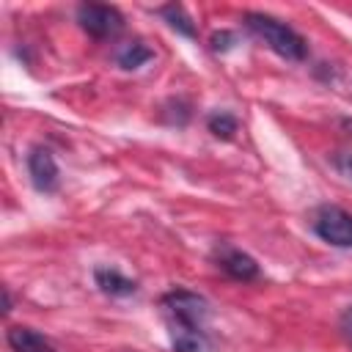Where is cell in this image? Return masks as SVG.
I'll list each match as a JSON object with an SVG mask.
<instances>
[{"mask_svg":"<svg viewBox=\"0 0 352 352\" xmlns=\"http://www.w3.org/2000/svg\"><path fill=\"white\" fill-rule=\"evenodd\" d=\"M245 25L280 58L286 60H302L308 55V44L305 38L289 28L286 22L275 19V16H267V14H258V11H248L245 14Z\"/></svg>","mask_w":352,"mask_h":352,"instance_id":"6da1fadb","label":"cell"},{"mask_svg":"<svg viewBox=\"0 0 352 352\" xmlns=\"http://www.w3.org/2000/svg\"><path fill=\"white\" fill-rule=\"evenodd\" d=\"M162 308L168 314V324L170 327H201L204 330V319L209 314V305L201 294L187 292V289H173L162 297Z\"/></svg>","mask_w":352,"mask_h":352,"instance_id":"7a4b0ae2","label":"cell"},{"mask_svg":"<svg viewBox=\"0 0 352 352\" xmlns=\"http://www.w3.org/2000/svg\"><path fill=\"white\" fill-rule=\"evenodd\" d=\"M314 231L333 248H352V214L341 206H319L314 214Z\"/></svg>","mask_w":352,"mask_h":352,"instance_id":"3957f363","label":"cell"},{"mask_svg":"<svg viewBox=\"0 0 352 352\" xmlns=\"http://www.w3.org/2000/svg\"><path fill=\"white\" fill-rule=\"evenodd\" d=\"M77 22L94 38H110L124 28V16L113 6H99V3H82L77 8Z\"/></svg>","mask_w":352,"mask_h":352,"instance_id":"277c9868","label":"cell"},{"mask_svg":"<svg viewBox=\"0 0 352 352\" xmlns=\"http://www.w3.org/2000/svg\"><path fill=\"white\" fill-rule=\"evenodd\" d=\"M28 173H30V182H33V187L38 192H55L58 184H60L58 162H55L52 151L44 148V146L30 148V154H28Z\"/></svg>","mask_w":352,"mask_h":352,"instance_id":"5b68a950","label":"cell"},{"mask_svg":"<svg viewBox=\"0 0 352 352\" xmlns=\"http://www.w3.org/2000/svg\"><path fill=\"white\" fill-rule=\"evenodd\" d=\"M214 261H217V267H220L228 278L242 280V283L256 280V278L261 275L256 258L248 256V253L239 250V248H231V245H217V248H214Z\"/></svg>","mask_w":352,"mask_h":352,"instance_id":"8992f818","label":"cell"},{"mask_svg":"<svg viewBox=\"0 0 352 352\" xmlns=\"http://www.w3.org/2000/svg\"><path fill=\"white\" fill-rule=\"evenodd\" d=\"M94 280L99 286V292L110 294V297H132L138 292V283L126 275H121L116 267H96L94 270Z\"/></svg>","mask_w":352,"mask_h":352,"instance_id":"52a82bcc","label":"cell"},{"mask_svg":"<svg viewBox=\"0 0 352 352\" xmlns=\"http://www.w3.org/2000/svg\"><path fill=\"white\" fill-rule=\"evenodd\" d=\"M6 341H8V346H11L14 352H55V346L50 344V338H44L38 330L22 327V324L8 327Z\"/></svg>","mask_w":352,"mask_h":352,"instance_id":"ba28073f","label":"cell"},{"mask_svg":"<svg viewBox=\"0 0 352 352\" xmlns=\"http://www.w3.org/2000/svg\"><path fill=\"white\" fill-rule=\"evenodd\" d=\"M173 352H212V344L201 327H170Z\"/></svg>","mask_w":352,"mask_h":352,"instance_id":"9c48e42d","label":"cell"},{"mask_svg":"<svg viewBox=\"0 0 352 352\" xmlns=\"http://www.w3.org/2000/svg\"><path fill=\"white\" fill-rule=\"evenodd\" d=\"M151 58H154V52H151V47H146L143 41H126V44H121V47L116 50V63H118L121 69H126V72L140 69V66L148 63Z\"/></svg>","mask_w":352,"mask_h":352,"instance_id":"30bf717a","label":"cell"},{"mask_svg":"<svg viewBox=\"0 0 352 352\" xmlns=\"http://www.w3.org/2000/svg\"><path fill=\"white\" fill-rule=\"evenodd\" d=\"M176 33H182V36H187V38H195V25H192V19H190V14L184 11V6H176V3H170V6H162L160 11H157Z\"/></svg>","mask_w":352,"mask_h":352,"instance_id":"8fae6325","label":"cell"},{"mask_svg":"<svg viewBox=\"0 0 352 352\" xmlns=\"http://www.w3.org/2000/svg\"><path fill=\"white\" fill-rule=\"evenodd\" d=\"M206 126H209V132H212L214 138L231 140V138L236 135V129H239V121H236V116H231L228 110H214V113L206 118Z\"/></svg>","mask_w":352,"mask_h":352,"instance_id":"7c38bea8","label":"cell"},{"mask_svg":"<svg viewBox=\"0 0 352 352\" xmlns=\"http://www.w3.org/2000/svg\"><path fill=\"white\" fill-rule=\"evenodd\" d=\"M165 110H176V113H165V121L168 124H176V126H184L187 124V118H190V107H187V102H182V99H170L168 104H165Z\"/></svg>","mask_w":352,"mask_h":352,"instance_id":"4fadbf2b","label":"cell"},{"mask_svg":"<svg viewBox=\"0 0 352 352\" xmlns=\"http://www.w3.org/2000/svg\"><path fill=\"white\" fill-rule=\"evenodd\" d=\"M330 162H333V168H336L346 182H352V151H338V154L330 157Z\"/></svg>","mask_w":352,"mask_h":352,"instance_id":"5bb4252c","label":"cell"},{"mask_svg":"<svg viewBox=\"0 0 352 352\" xmlns=\"http://www.w3.org/2000/svg\"><path fill=\"white\" fill-rule=\"evenodd\" d=\"M234 33H228V30H220V33H214L212 36V50L214 52H226V50H231L234 47Z\"/></svg>","mask_w":352,"mask_h":352,"instance_id":"9a60e30c","label":"cell"},{"mask_svg":"<svg viewBox=\"0 0 352 352\" xmlns=\"http://www.w3.org/2000/svg\"><path fill=\"white\" fill-rule=\"evenodd\" d=\"M338 330H341V336L346 338V344L352 346V305L341 311V319H338Z\"/></svg>","mask_w":352,"mask_h":352,"instance_id":"2e32d148","label":"cell"},{"mask_svg":"<svg viewBox=\"0 0 352 352\" xmlns=\"http://www.w3.org/2000/svg\"><path fill=\"white\" fill-rule=\"evenodd\" d=\"M3 311L6 314L11 311V294H8V289H3Z\"/></svg>","mask_w":352,"mask_h":352,"instance_id":"e0dca14e","label":"cell"}]
</instances>
